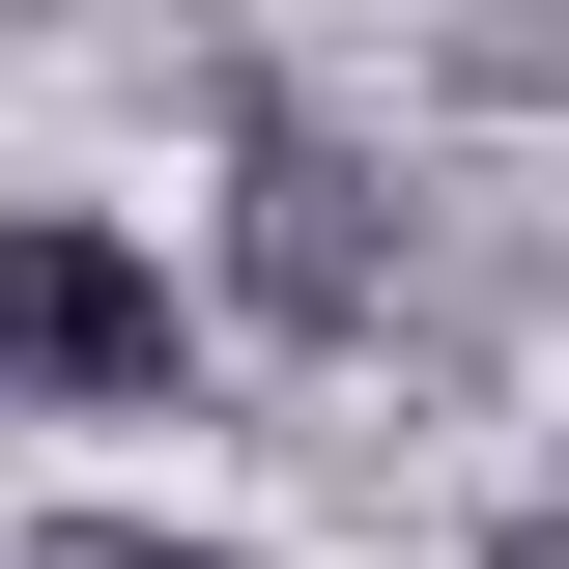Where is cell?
I'll return each instance as SVG.
<instances>
[{"label":"cell","instance_id":"1","mask_svg":"<svg viewBox=\"0 0 569 569\" xmlns=\"http://www.w3.org/2000/svg\"><path fill=\"white\" fill-rule=\"evenodd\" d=\"M228 284H257L284 342H370V313H399V200H370V142L342 114H228Z\"/></svg>","mask_w":569,"mask_h":569},{"label":"cell","instance_id":"2","mask_svg":"<svg viewBox=\"0 0 569 569\" xmlns=\"http://www.w3.org/2000/svg\"><path fill=\"white\" fill-rule=\"evenodd\" d=\"M0 370H29V399H171V284H142L114 228L0 200Z\"/></svg>","mask_w":569,"mask_h":569},{"label":"cell","instance_id":"3","mask_svg":"<svg viewBox=\"0 0 569 569\" xmlns=\"http://www.w3.org/2000/svg\"><path fill=\"white\" fill-rule=\"evenodd\" d=\"M29 569H200V541H171V512H58Z\"/></svg>","mask_w":569,"mask_h":569},{"label":"cell","instance_id":"4","mask_svg":"<svg viewBox=\"0 0 569 569\" xmlns=\"http://www.w3.org/2000/svg\"><path fill=\"white\" fill-rule=\"evenodd\" d=\"M485 569H569V512H512V541H485Z\"/></svg>","mask_w":569,"mask_h":569}]
</instances>
